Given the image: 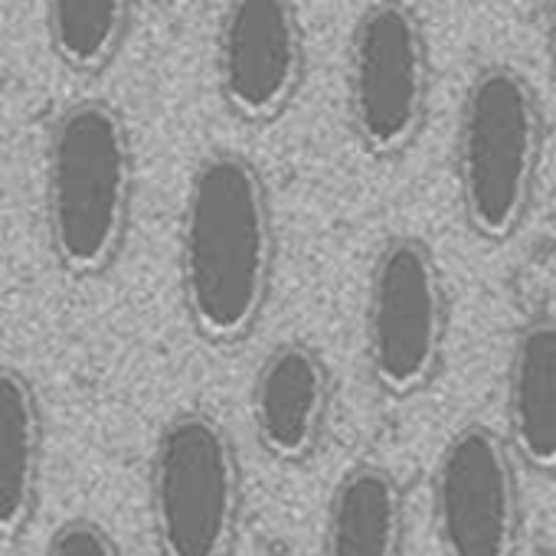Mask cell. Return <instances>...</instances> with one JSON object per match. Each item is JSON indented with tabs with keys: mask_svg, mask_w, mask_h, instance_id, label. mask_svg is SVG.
<instances>
[{
	"mask_svg": "<svg viewBox=\"0 0 556 556\" xmlns=\"http://www.w3.org/2000/svg\"><path fill=\"white\" fill-rule=\"evenodd\" d=\"M271 206L258 167L236 151L206 154L187 184L180 219V292L197 334L245 338L271 286Z\"/></svg>",
	"mask_w": 556,
	"mask_h": 556,
	"instance_id": "6da1fadb",
	"label": "cell"
},
{
	"mask_svg": "<svg viewBox=\"0 0 556 556\" xmlns=\"http://www.w3.org/2000/svg\"><path fill=\"white\" fill-rule=\"evenodd\" d=\"M135 151L125 118L105 99L60 112L47 141V232L56 262L79 278L105 271L125 245Z\"/></svg>",
	"mask_w": 556,
	"mask_h": 556,
	"instance_id": "7a4b0ae2",
	"label": "cell"
},
{
	"mask_svg": "<svg viewBox=\"0 0 556 556\" xmlns=\"http://www.w3.org/2000/svg\"><path fill=\"white\" fill-rule=\"evenodd\" d=\"M543 151V115L536 92L514 66H484L462 102L455 138V177L468 226L501 242L533 197Z\"/></svg>",
	"mask_w": 556,
	"mask_h": 556,
	"instance_id": "3957f363",
	"label": "cell"
},
{
	"mask_svg": "<svg viewBox=\"0 0 556 556\" xmlns=\"http://www.w3.org/2000/svg\"><path fill=\"white\" fill-rule=\"evenodd\" d=\"M151 520L164 556H229L239 527V465L206 413L174 416L151 455Z\"/></svg>",
	"mask_w": 556,
	"mask_h": 556,
	"instance_id": "277c9868",
	"label": "cell"
},
{
	"mask_svg": "<svg viewBox=\"0 0 556 556\" xmlns=\"http://www.w3.org/2000/svg\"><path fill=\"white\" fill-rule=\"evenodd\" d=\"M448 328L445 282L419 236H393L370 271L367 357L374 380L393 393H419L442 364Z\"/></svg>",
	"mask_w": 556,
	"mask_h": 556,
	"instance_id": "5b68a950",
	"label": "cell"
},
{
	"mask_svg": "<svg viewBox=\"0 0 556 556\" xmlns=\"http://www.w3.org/2000/svg\"><path fill=\"white\" fill-rule=\"evenodd\" d=\"M429 99V47L403 0H377L351 34L348 112L361 144L390 157L419 131Z\"/></svg>",
	"mask_w": 556,
	"mask_h": 556,
	"instance_id": "8992f818",
	"label": "cell"
},
{
	"mask_svg": "<svg viewBox=\"0 0 556 556\" xmlns=\"http://www.w3.org/2000/svg\"><path fill=\"white\" fill-rule=\"evenodd\" d=\"M432 514L445 556H514L520 497L510 448L481 426H462L432 475Z\"/></svg>",
	"mask_w": 556,
	"mask_h": 556,
	"instance_id": "52a82bcc",
	"label": "cell"
},
{
	"mask_svg": "<svg viewBox=\"0 0 556 556\" xmlns=\"http://www.w3.org/2000/svg\"><path fill=\"white\" fill-rule=\"evenodd\" d=\"M305 76L295 0H229L216 30V86L229 112L262 125L282 115Z\"/></svg>",
	"mask_w": 556,
	"mask_h": 556,
	"instance_id": "ba28073f",
	"label": "cell"
},
{
	"mask_svg": "<svg viewBox=\"0 0 556 556\" xmlns=\"http://www.w3.org/2000/svg\"><path fill=\"white\" fill-rule=\"evenodd\" d=\"M331 409V374L302 341L278 344L252 383V422L262 448L278 462H299L318 445Z\"/></svg>",
	"mask_w": 556,
	"mask_h": 556,
	"instance_id": "9c48e42d",
	"label": "cell"
},
{
	"mask_svg": "<svg viewBox=\"0 0 556 556\" xmlns=\"http://www.w3.org/2000/svg\"><path fill=\"white\" fill-rule=\"evenodd\" d=\"M507 426L517 455L556 471V318L520 328L507 367Z\"/></svg>",
	"mask_w": 556,
	"mask_h": 556,
	"instance_id": "30bf717a",
	"label": "cell"
},
{
	"mask_svg": "<svg viewBox=\"0 0 556 556\" xmlns=\"http://www.w3.org/2000/svg\"><path fill=\"white\" fill-rule=\"evenodd\" d=\"M43 465V419L30 380L0 367V540H14L34 517Z\"/></svg>",
	"mask_w": 556,
	"mask_h": 556,
	"instance_id": "8fae6325",
	"label": "cell"
},
{
	"mask_svg": "<svg viewBox=\"0 0 556 556\" xmlns=\"http://www.w3.org/2000/svg\"><path fill=\"white\" fill-rule=\"evenodd\" d=\"M403 540V494L380 465L351 468L328 504V556H396Z\"/></svg>",
	"mask_w": 556,
	"mask_h": 556,
	"instance_id": "7c38bea8",
	"label": "cell"
},
{
	"mask_svg": "<svg viewBox=\"0 0 556 556\" xmlns=\"http://www.w3.org/2000/svg\"><path fill=\"white\" fill-rule=\"evenodd\" d=\"M135 0H47V34L63 66L99 73L118 53Z\"/></svg>",
	"mask_w": 556,
	"mask_h": 556,
	"instance_id": "4fadbf2b",
	"label": "cell"
},
{
	"mask_svg": "<svg viewBox=\"0 0 556 556\" xmlns=\"http://www.w3.org/2000/svg\"><path fill=\"white\" fill-rule=\"evenodd\" d=\"M43 556H118V546L112 540V533L105 527H99L96 520H70L63 523L50 543Z\"/></svg>",
	"mask_w": 556,
	"mask_h": 556,
	"instance_id": "5bb4252c",
	"label": "cell"
},
{
	"mask_svg": "<svg viewBox=\"0 0 556 556\" xmlns=\"http://www.w3.org/2000/svg\"><path fill=\"white\" fill-rule=\"evenodd\" d=\"M543 24H546V47L556 63V0H543Z\"/></svg>",
	"mask_w": 556,
	"mask_h": 556,
	"instance_id": "9a60e30c",
	"label": "cell"
}]
</instances>
